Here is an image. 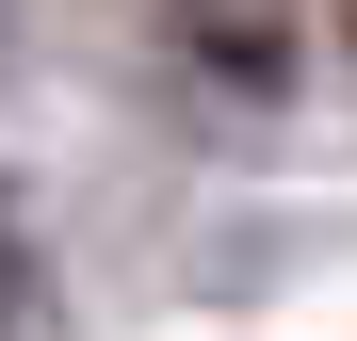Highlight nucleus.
Segmentation results:
<instances>
[{
	"mask_svg": "<svg viewBox=\"0 0 357 341\" xmlns=\"http://www.w3.org/2000/svg\"><path fill=\"white\" fill-rule=\"evenodd\" d=\"M276 17H292V0H178V49H211L227 82H276V66H292Z\"/></svg>",
	"mask_w": 357,
	"mask_h": 341,
	"instance_id": "obj_1",
	"label": "nucleus"
},
{
	"mask_svg": "<svg viewBox=\"0 0 357 341\" xmlns=\"http://www.w3.org/2000/svg\"><path fill=\"white\" fill-rule=\"evenodd\" d=\"M49 325V293H33V227H17V195H0V341H33Z\"/></svg>",
	"mask_w": 357,
	"mask_h": 341,
	"instance_id": "obj_2",
	"label": "nucleus"
}]
</instances>
